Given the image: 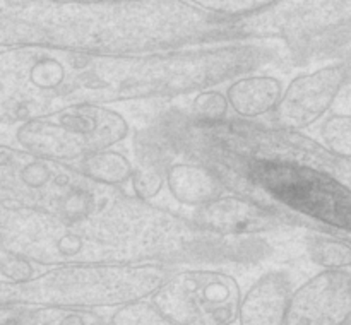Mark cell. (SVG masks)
<instances>
[{"label":"cell","mask_w":351,"mask_h":325,"mask_svg":"<svg viewBox=\"0 0 351 325\" xmlns=\"http://www.w3.org/2000/svg\"><path fill=\"white\" fill-rule=\"evenodd\" d=\"M41 267L21 259V257L3 253L0 255V279L10 281V283H23L36 276Z\"/></svg>","instance_id":"ffe728a7"},{"label":"cell","mask_w":351,"mask_h":325,"mask_svg":"<svg viewBox=\"0 0 351 325\" xmlns=\"http://www.w3.org/2000/svg\"><path fill=\"white\" fill-rule=\"evenodd\" d=\"M110 325H182L161 315L149 300L110 311Z\"/></svg>","instance_id":"d6986e66"},{"label":"cell","mask_w":351,"mask_h":325,"mask_svg":"<svg viewBox=\"0 0 351 325\" xmlns=\"http://www.w3.org/2000/svg\"><path fill=\"white\" fill-rule=\"evenodd\" d=\"M297 283L287 267H271L243 289L237 325H285Z\"/></svg>","instance_id":"8fae6325"},{"label":"cell","mask_w":351,"mask_h":325,"mask_svg":"<svg viewBox=\"0 0 351 325\" xmlns=\"http://www.w3.org/2000/svg\"><path fill=\"white\" fill-rule=\"evenodd\" d=\"M173 267L161 263H67L41 267L23 283L0 279V307L119 310L146 301Z\"/></svg>","instance_id":"3957f363"},{"label":"cell","mask_w":351,"mask_h":325,"mask_svg":"<svg viewBox=\"0 0 351 325\" xmlns=\"http://www.w3.org/2000/svg\"><path fill=\"white\" fill-rule=\"evenodd\" d=\"M311 132V135L329 153L351 161V113L335 109Z\"/></svg>","instance_id":"ac0fdd59"},{"label":"cell","mask_w":351,"mask_h":325,"mask_svg":"<svg viewBox=\"0 0 351 325\" xmlns=\"http://www.w3.org/2000/svg\"><path fill=\"white\" fill-rule=\"evenodd\" d=\"M88 181L77 168L34 156L16 144H0V202L34 205L60 216Z\"/></svg>","instance_id":"8992f818"},{"label":"cell","mask_w":351,"mask_h":325,"mask_svg":"<svg viewBox=\"0 0 351 325\" xmlns=\"http://www.w3.org/2000/svg\"><path fill=\"white\" fill-rule=\"evenodd\" d=\"M14 308L9 307H0V325H7L9 324V318L12 315Z\"/></svg>","instance_id":"44dd1931"},{"label":"cell","mask_w":351,"mask_h":325,"mask_svg":"<svg viewBox=\"0 0 351 325\" xmlns=\"http://www.w3.org/2000/svg\"><path fill=\"white\" fill-rule=\"evenodd\" d=\"M243 287L230 267L191 265L170 272L151 304L182 325H237Z\"/></svg>","instance_id":"5b68a950"},{"label":"cell","mask_w":351,"mask_h":325,"mask_svg":"<svg viewBox=\"0 0 351 325\" xmlns=\"http://www.w3.org/2000/svg\"><path fill=\"white\" fill-rule=\"evenodd\" d=\"M189 218L209 233L228 238H269L293 229H305L298 219L249 195L226 192L216 200L191 212Z\"/></svg>","instance_id":"ba28073f"},{"label":"cell","mask_w":351,"mask_h":325,"mask_svg":"<svg viewBox=\"0 0 351 325\" xmlns=\"http://www.w3.org/2000/svg\"><path fill=\"white\" fill-rule=\"evenodd\" d=\"M242 19L201 2L180 0H0V48H47L99 57L163 53L245 41Z\"/></svg>","instance_id":"7a4b0ae2"},{"label":"cell","mask_w":351,"mask_h":325,"mask_svg":"<svg viewBox=\"0 0 351 325\" xmlns=\"http://www.w3.org/2000/svg\"><path fill=\"white\" fill-rule=\"evenodd\" d=\"M293 62H346L351 64V27L322 34L291 51Z\"/></svg>","instance_id":"e0dca14e"},{"label":"cell","mask_w":351,"mask_h":325,"mask_svg":"<svg viewBox=\"0 0 351 325\" xmlns=\"http://www.w3.org/2000/svg\"><path fill=\"white\" fill-rule=\"evenodd\" d=\"M132 133V125L119 108L84 105L17 125L14 142L34 156L75 166L88 154L115 149Z\"/></svg>","instance_id":"277c9868"},{"label":"cell","mask_w":351,"mask_h":325,"mask_svg":"<svg viewBox=\"0 0 351 325\" xmlns=\"http://www.w3.org/2000/svg\"><path fill=\"white\" fill-rule=\"evenodd\" d=\"M287 60V47L271 41L130 57L0 48V125H23L72 106L173 101Z\"/></svg>","instance_id":"6da1fadb"},{"label":"cell","mask_w":351,"mask_h":325,"mask_svg":"<svg viewBox=\"0 0 351 325\" xmlns=\"http://www.w3.org/2000/svg\"><path fill=\"white\" fill-rule=\"evenodd\" d=\"M351 82V64L328 62L295 75L267 123L291 132H311L331 112Z\"/></svg>","instance_id":"52a82bcc"},{"label":"cell","mask_w":351,"mask_h":325,"mask_svg":"<svg viewBox=\"0 0 351 325\" xmlns=\"http://www.w3.org/2000/svg\"><path fill=\"white\" fill-rule=\"evenodd\" d=\"M305 255L321 270H351V242L345 236L311 229L305 235Z\"/></svg>","instance_id":"5bb4252c"},{"label":"cell","mask_w":351,"mask_h":325,"mask_svg":"<svg viewBox=\"0 0 351 325\" xmlns=\"http://www.w3.org/2000/svg\"><path fill=\"white\" fill-rule=\"evenodd\" d=\"M74 168H77L86 178L95 183L110 188L129 190L136 173V163L132 154L122 149H106L88 154Z\"/></svg>","instance_id":"4fadbf2b"},{"label":"cell","mask_w":351,"mask_h":325,"mask_svg":"<svg viewBox=\"0 0 351 325\" xmlns=\"http://www.w3.org/2000/svg\"><path fill=\"white\" fill-rule=\"evenodd\" d=\"M171 147H173V157L167 168L165 192L170 195L171 202L177 205V211L180 214L189 216L191 212L197 211L202 205L216 200L228 192L215 168L189 156V154L180 153L175 149L173 144Z\"/></svg>","instance_id":"30bf717a"},{"label":"cell","mask_w":351,"mask_h":325,"mask_svg":"<svg viewBox=\"0 0 351 325\" xmlns=\"http://www.w3.org/2000/svg\"><path fill=\"white\" fill-rule=\"evenodd\" d=\"M177 108L197 125H218L232 118L225 89L211 88L185 98L173 99Z\"/></svg>","instance_id":"2e32d148"},{"label":"cell","mask_w":351,"mask_h":325,"mask_svg":"<svg viewBox=\"0 0 351 325\" xmlns=\"http://www.w3.org/2000/svg\"><path fill=\"white\" fill-rule=\"evenodd\" d=\"M7 325H110L101 311L75 308H14Z\"/></svg>","instance_id":"9a60e30c"},{"label":"cell","mask_w":351,"mask_h":325,"mask_svg":"<svg viewBox=\"0 0 351 325\" xmlns=\"http://www.w3.org/2000/svg\"><path fill=\"white\" fill-rule=\"evenodd\" d=\"M285 91V82L278 75L250 72L233 79L225 86L232 118L242 122H269Z\"/></svg>","instance_id":"7c38bea8"},{"label":"cell","mask_w":351,"mask_h":325,"mask_svg":"<svg viewBox=\"0 0 351 325\" xmlns=\"http://www.w3.org/2000/svg\"><path fill=\"white\" fill-rule=\"evenodd\" d=\"M351 270H319L297 284L285 325H350Z\"/></svg>","instance_id":"9c48e42d"}]
</instances>
